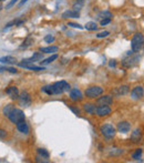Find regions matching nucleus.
Segmentation results:
<instances>
[{
    "label": "nucleus",
    "instance_id": "35",
    "mask_svg": "<svg viewBox=\"0 0 144 163\" xmlns=\"http://www.w3.org/2000/svg\"><path fill=\"white\" fill-rule=\"evenodd\" d=\"M110 22H111V18H105V19L101 20V26L108 25V23H110Z\"/></svg>",
    "mask_w": 144,
    "mask_h": 163
},
{
    "label": "nucleus",
    "instance_id": "28",
    "mask_svg": "<svg viewBox=\"0 0 144 163\" xmlns=\"http://www.w3.org/2000/svg\"><path fill=\"white\" fill-rule=\"evenodd\" d=\"M22 23H23V20H14V21H11L6 25V29H7V28H10L11 26H14V25L19 26V25H22Z\"/></svg>",
    "mask_w": 144,
    "mask_h": 163
},
{
    "label": "nucleus",
    "instance_id": "34",
    "mask_svg": "<svg viewBox=\"0 0 144 163\" xmlns=\"http://www.w3.org/2000/svg\"><path fill=\"white\" fill-rule=\"evenodd\" d=\"M68 26H70V27H73V28H78V29H83V27L81 25H79V23H73V22H69V23H68Z\"/></svg>",
    "mask_w": 144,
    "mask_h": 163
},
{
    "label": "nucleus",
    "instance_id": "32",
    "mask_svg": "<svg viewBox=\"0 0 144 163\" xmlns=\"http://www.w3.org/2000/svg\"><path fill=\"white\" fill-rule=\"evenodd\" d=\"M53 40H54V37L51 36V35H48V36L44 37V41L47 42V43H51Z\"/></svg>",
    "mask_w": 144,
    "mask_h": 163
},
{
    "label": "nucleus",
    "instance_id": "14",
    "mask_svg": "<svg viewBox=\"0 0 144 163\" xmlns=\"http://www.w3.org/2000/svg\"><path fill=\"white\" fill-rule=\"evenodd\" d=\"M141 138H142L141 129H135V130L132 132V134H131V140H132L134 143H138V142L141 141Z\"/></svg>",
    "mask_w": 144,
    "mask_h": 163
},
{
    "label": "nucleus",
    "instance_id": "36",
    "mask_svg": "<svg viewBox=\"0 0 144 163\" xmlns=\"http://www.w3.org/2000/svg\"><path fill=\"white\" fill-rule=\"evenodd\" d=\"M7 137V132L3 129H0V139H3Z\"/></svg>",
    "mask_w": 144,
    "mask_h": 163
},
{
    "label": "nucleus",
    "instance_id": "19",
    "mask_svg": "<svg viewBox=\"0 0 144 163\" xmlns=\"http://www.w3.org/2000/svg\"><path fill=\"white\" fill-rule=\"evenodd\" d=\"M0 62L1 63H7V64H16L17 59L14 58V57H11V55H7V57L0 58Z\"/></svg>",
    "mask_w": 144,
    "mask_h": 163
},
{
    "label": "nucleus",
    "instance_id": "8",
    "mask_svg": "<svg viewBox=\"0 0 144 163\" xmlns=\"http://www.w3.org/2000/svg\"><path fill=\"white\" fill-rule=\"evenodd\" d=\"M112 102H113V99H112L111 96H103V97H100L97 99V104L99 107H101V105H110L112 104Z\"/></svg>",
    "mask_w": 144,
    "mask_h": 163
},
{
    "label": "nucleus",
    "instance_id": "12",
    "mask_svg": "<svg viewBox=\"0 0 144 163\" xmlns=\"http://www.w3.org/2000/svg\"><path fill=\"white\" fill-rule=\"evenodd\" d=\"M6 93L8 94L9 97H10V99H12V100H17L18 97H19V90H18L17 87H9V88L6 90Z\"/></svg>",
    "mask_w": 144,
    "mask_h": 163
},
{
    "label": "nucleus",
    "instance_id": "27",
    "mask_svg": "<svg viewBox=\"0 0 144 163\" xmlns=\"http://www.w3.org/2000/svg\"><path fill=\"white\" fill-rule=\"evenodd\" d=\"M14 107L12 104H7L5 107V108H3V110H2V112H3V114H5L6 116H8V114L10 113V111L12 110V109H14Z\"/></svg>",
    "mask_w": 144,
    "mask_h": 163
},
{
    "label": "nucleus",
    "instance_id": "5",
    "mask_svg": "<svg viewBox=\"0 0 144 163\" xmlns=\"http://www.w3.org/2000/svg\"><path fill=\"white\" fill-rule=\"evenodd\" d=\"M103 93V89L101 87L94 86V87H90L86 90V96L90 99H93V98H97L99 96Z\"/></svg>",
    "mask_w": 144,
    "mask_h": 163
},
{
    "label": "nucleus",
    "instance_id": "21",
    "mask_svg": "<svg viewBox=\"0 0 144 163\" xmlns=\"http://www.w3.org/2000/svg\"><path fill=\"white\" fill-rule=\"evenodd\" d=\"M20 67H22V68H26V69L32 70V71H42V70H44L43 66H42V67H36V66H31V63H29V64H20Z\"/></svg>",
    "mask_w": 144,
    "mask_h": 163
},
{
    "label": "nucleus",
    "instance_id": "43",
    "mask_svg": "<svg viewBox=\"0 0 144 163\" xmlns=\"http://www.w3.org/2000/svg\"><path fill=\"white\" fill-rule=\"evenodd\" d=\"M0 1H5V0H0Z\"/></svg>",
    "mask_w": 144,
    "mask_h": 163
},
{
    "label": "nucleus",
    "instance_id": "31",
    "mask_svg": "<svg viewBox=\"0 0 144 163\" xmlns=\"http://www.w3.org/2000/svg\"><path fill=\"white\" fill-rule=\"evenodd\" d=\"M111 17H112V14H111V12H109V11H102L101 14H99V18H102V19L111 18Z\"/></svg>",
    "mask_w": 144,
    "mask_h": 163
},
{
    "label": "nucleus",
    "instance_id": "22",
    "mask_svg": "<svg viewBox=\"0 0 144 163\" xmlns=\"http://www.w3.org/2000/svg\"><path fill=\"white\" fill-rule=\"evenodd\" d=\"M83 109L84 111H86L88 113H94V111H95V104L93 103H86V104H83Z\"/></svg>",
    "mask_w": 144,
    "mask_h": 163
},
{
    "label": "nucleus",
    "instance_id": "15",
    "mask_svg": "<svg viewBox=\"0 0 144 163\" xmlns=\"http://www.w3.org/2000/svg\"><path fill=\"white\" fill-rule=\"evenodd\" d=\"M80 17V12L75 10H66L62 14V18L64 19H69V18H79Z\"/></svg>",
    "mask_w": 144,
    "mask_h": 163
},
{
    "label": "nucleus",
    "instance_id": "6",
    "mask_svg": "<svg viewBox=\"0 0 144 163\" xmlns=\"http://www.w3.org/2000/svg\"><path fill=\"white\" fill-rule=\"evenodd\" d=\"M18 100H19V104L21 107H29L31 104V98H30V94L28 92L23 91L19 94L18 97Z\"/></svg>",
    "mask_w": 144,
    "mask_h": 163
},
{
    "label": "nucleus",
    "instance_id": "1",
    "mask_svg": "<svg viewBox=\"0 0 144 163\" xmlns=\"http://www.w3.org/2000/svg\"><path fill=\"white\" fill-rule=\"evenodd\" d=\"M143 35L142 33H135L132 38V41H131V47H132L133 52H140L143 48Z\"/></svg>",
    "mask_w": 144,
    "mask_h": 163
},
{
    "label": "nucleus",
    "instance_id": "40",
    "mask_svg": "<svg viewBox=\"0 0 144 163\" xmlns=\"http://www.w3.org/2000/svg\"><path fill=\"white\" fill-rule=\"evenodd\" d=\"M27 1H28V0H21V1H20V3H19V5H20V6L25 5V3L27 2Z\"/></svg>",
    "mask_w": 144,
    "mask_h": 163
},
{
    "label": "nucleus",
    "instance_id": "18",
    "mask_svg": "<svg viewBox=\"0 0 144 163\" xmlns=\"http://www.w3.org/2000/svg\"><path fill=\"white\" fill-rule=\"evenodd\" d=\"M138 60H140V57H136V58H130V59H126V60H124V61H122V64H123L124 67H126V68H130V67L135 66V64L138 62Z\"/></svg>",
    "mask_w": 144,
    "mask_h": 163
},
{
    "label": "nucleus",
    "instance_id": "23",
    "mask_svg": "<svg viewBox=\"0 0 144 163\" xmlns=\"http://www.w3.org/2000/svg\"><path fill=\"white\" fill-rule=\"evenodd\" d=\"M57 58H58V55H51L50 58L46 59V60L40 61V64H41V66H46V64H49V63H51L52 61H54Z\"/></svg>",
    "mask_w": 144,
    "mask_h": 163
},
{
    "label": "nucleus",
    "instance_id": "37",
    "mask_svg": "<svg viewBox=\"0 0 144 163\" xmlns=\"http://www.w3.org/2000/svg\"><path fill=\"white\" fill-rule=\"evenodd\" d=\"M17 1H18V0H11L10 2H9V3H8V5H7V7H6V8H7V9L11 8V7H12V6H14V3H16V2H17Z\"/></svg>",
    "mask_w": 144,
    "mask_h": 163
},
{
    "label": "nucleus",
    "instance_id": "4",
    "mask_svg": "<svg viewBox=\"0 0 144 163\" xmlns=\"http://www.w3.org/2000/svg\"><path fill=\"white\" fill-rule=\"evenodd\" d=\"M100 131L105 139H112L115 136V128L110 123H104L103 125H101Z\"/></svg>",
    "mask_w": 144,
    "mask_h": 163
},
{
    "label": "nucleus",
    "instance_id": "7",
    "mask_svg": "<svg viewBox=\"0 0 144 163\" xmlns=\"http://www.w3.org/2000/svg\"><path fill=\"white\" fill-rule=\"evenodd\" d=\"M97 116H109L111 113V109L109 105H101V107H98L95 108V111H94Z\"/></svg>",
    "mask_w": 144,
    "mask_h": 163
},
{
    "label": "nucleus",
    "instance_id": "10",
    "mask_svg": "<svg viewBox=\"0 0 144 163\" xmlns=\"http://www.w3.org/2000/svg\"><path fill=\"white\" fill-rule=\"evenodd\" d=\"M70 99L72 101H81L83 99V96H82V92L80 90H78V89H72L71 91H70Z\"/></svg>",
    "mask_w": 144,
    "mask_h": 163
},
{
    "label": "nucleus",
    "instance_id": "42",
    "mask_svg": "<svg viewBox=\"0 0 144 163\" xmlns=\"http://www.w3.org/2000/svg\"><path fill=\"white\" fill-rule=\"evenodd\" d=\"M6 70V68L5 67H2V66H0V72H2V71H5Z\"/></svg>",
    "mask_w": 144,
    "mask_h": 163
},
{
    "label": "nucleus",
    "instance_id": "26",
    "mask_svg": "<svg viewBox=\"0 0 144 163\" xmlns=\"http://www.w3.org/2000/svg\"><path fill=\"white\" fill-rule=\"evenodd\" d=\"M83 2H84V0H77V2L73 5V10L75 11H80L81 8H82Z\"/></svg>",
    "mask_w": 144,
    "mask_h": 163
},
{
    "label": "nucleus",
    "instance_id": "9",
    "mask_svg": "<svg viewBox=\"0 0 144 163\" xmlns=\"http://www.w3.org/2000/svg\"><path fill=\"white\" fill-rule=\"evenodd\" d=\"M43 58V55H42V52H37L34 53V55L31 57V58L29 59H25V60H22V62H20V64H29V63H32V62H34V61H39L41 60V59Z\"/></svg>",
    "mask_w": 144,
    "mask_h": 163
},
{
    "label": "nucleus",
    "instance_id": "39",
    "mask_svg": "<svg viewBox=\"0 0 144 163\" xmlns=\"http://www.w3.org/2000/svg\"><path fill=\"white\" fill-rule=\"evenodd\" d=\"M6 70H8L11 73H17V70L14 69V68H6Z\"/></svg>",
    "mask_w": 144,
    "mask_h": 163
},
{
    "label": "nucleus",
    "instance_id": "38",
    "mask_svg": "<svg viewBox=\"0 0 144 163\" xmlns=\"http://www.w3.org/2000/svg\"><path fill=\"white\" fill-rule=\"evenodd\" d=\"M69 108L71 109V110L73 111V112H74L75 114H79V113H80V110H79L78 108H74V107H72V105H70Z\"/></svg>",
    "mask_w": 144,
    "mask_h": 163
},
{
    "label": "nucleus",
    "instance_id": "3",
    "mask_svg": "<svg viewBox=\"0 0 144 163\" xmlns=\"http://www.w3.org/2000/svg\"><path fill=\"white\" fill-rule=\"evenodd\" d=\"M52 90L53 94H61L64 91H69L70 84L66 81H58L52 84Z\"/></svg>",
    "mask_w": 144,
    "mask_h": 163
},
{
    "label": "nucleus",
    "instance_id": "11",
    "mask_svg": "<svg viewBox=\"0 0 144 163\" xmlns=\"http://www.w3.org/2000/svg\"><path fill=\"white\" fill-rule=\"evenodd\" d=\"M131 94H132L133 99H142V98H143V94H144L143 87H142V86L135 87V88L132 90Z\"/></svg>",
    "mask_w": 144,
    "mask_h": 163
},
{
    "label": "nucleus",
    "instance_id": "25",
    "mask_svg": "<svg viewBox=\"0 0 144 163\" xmlns=\"http://www.w3.org/2000/svg\"><path fill=\"white\" fill-rule=\"evenodd\" d=\"M41 91L44 92V93L49 94V96H52L53 94V90H52V84H50V86H46L41 89Z\"/></svg>",
    "mask_w": 144,
    "mask_h": 163
},
{
    "label": "nucleus",
    "instance_id": "2",
    "mask_svg": "<svg viewBox=\"0 0 144 163\" xmlns=\"http://www.w3.org/2000/svg\"><path fill=\"white\" fill-rule=\"evenodd\" d=\"M8 118L12 123H18L19 121H22V120H26V116L25 113H23V111L20 110V109H17L14 108L12 110L10 111V113L8 114Z\"/></svg>",
    "mask_w": 144,
    "mask_h": 163
},
{
    "label": "nucleus",
    "instance_id": "29",
    "mask_svg": "<svg viewBox=\"0 0 144 163\" xmlns=\"http://www.w3.org/2000/svg\"><path fill=\"white\" fill-rule=\"evenodd\" d=\"M142 152H143V151H142V149H136L135 152H134V153H133V154H132L133 159H134V160H138V159L141 158Z\"/></svg>",
    "mask_w": 144,
    "mask_h": 163
},
{
    "label": "nucleus",
    "instance_id": "24",
    "mask_svg": "<svg viewBox=\"0 0 144 163\" xmlns=\"http://www.w3.org/2000/svg\"><path fill=\"white\" fill-rule=\"evenodd\" d=\"M84 28H86V30L92 31V30H97V29H98V26H97V23H95V22L90 21V22H86V25L84 26Z\"/></svg>",
    "mask_w": 144,
    "mask_h": 163
},
{
    "label": "nucleus",
    "instance_id": "17",
    "mask_svg": "<svg viewBox=\"0 0 144 163\" xmlns=\"http://www.w3.org/2000/svg\"><path fill=\"white\" fill-rule=\"evenodd\" d=\"M127 92H129V87L127 86H122V87L114 89V90H112V93L115 94V96H124Z\"/></svg>",
    "mask_w": 144,
    "mask_h": 163
},
{
    "label": "nucleus",
    "instance_id": "41",
    "mask_svg": "<svg viewBox=\"0 0 144 163\" xmlns=\"http://www.w3.org/2000/svg\"><path fill=\"white\" fill-rule=\"evenodd\" d=\"M110 66H111V67H114V66H115V62H114V60L111 61V62H110Z\"/></svg>",
    "mask_w": 144,
    "mask_h": 163
},
{
    "label": "nucleus",
    "instance_id": "20",
    "mask_svg": "<svg viewBox=\"0 0 144 163\" xmlns=\"http://www.w3.org/2000/svg\"><path fill=\"white\" fill-rule=\"evenodd\" d=\"M39 51L42 53H51V52H57L58 51V47H54V46H50V47H46V48H40Z\"/></svg>",
    "mask_w": 144,
    "mask_h": 163
},
{
    "label": "nucleus",
    "instance_id": "16",
    "mask_svg": "<svg viewBox=\"0 0 144 163\" xmlns=\"http://www.w3.org/2000/svg\"><path fill=\"white\" fill-rule=\"evenodd\" d=\"M16 124H17V129H18L21 133L27 134V133L29 132V127H28V124L26 123V120L19 121L18 123H16Z\"/></svg>",
    "mask_w": 144,
    "mask_h": 163
},
{
    "label": "nucleus",
    "instance_id": "33",
    "mask_svg": "<svg viewBox=\"0 0 144 163\" xmlns=\"http://www.w3.org/2000/svg\"><path fill=\"white\" fill-rule=\"evenodd\" d=\"M109 35H110V32L109 31H103V32H100L97 35L98 38H104V37H108Z\"/></svg>",
    "mask_w": 144,
    "mask_h": 163
},
{
    "label": "nucleus",
    "instance_id": "13",
    "mask_svg": "<svg viewBox=\"0 0 144 163\" xmlns=\"http://www.w3.org/2000/svg\"><path fill=\"white\" fill-rule=\"evenodd\" d=\"M130 129H131V125L127 121H122L120 123H118V130H119V132L126 133L130 131Z\"/></svg>",
    "mask_w": 144,
    "mask_h": 163
},
{
    "label": "nucleus",
    "instance_id": "30",
    "mask_svg": "<svg viewBox=\"0 0 144 163\" xmlns=\"http://www.w3.org/2000/svg\"><path fill=\"white\" fill-rule=\"evenodd\" d=\"M38 153H39L40 155H41L42 158H46V159L49 158V152H48L47 150H44V149H38Z\"/></svg>",
    "mask_w": 144,
    "mask_h": 163
}]
</instances>
